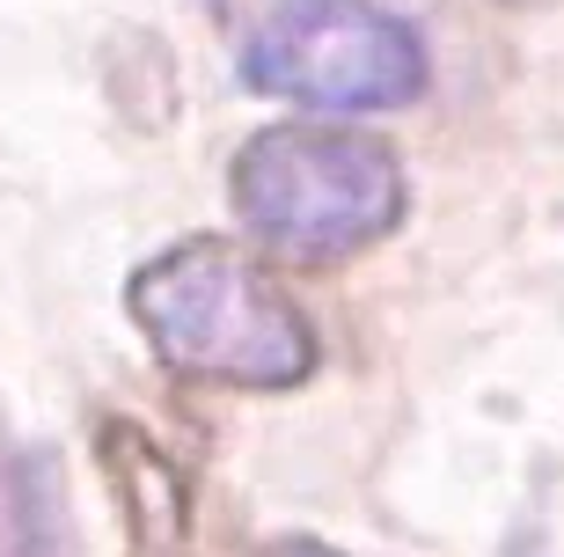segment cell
<instances>
[{
    "instance_id": "obj_8",
    "label": "cell",
    "mask_w": 564,
    "mask_h": 557,
    "mask_svg": "<svg viewBox=\"0 0 564 557\" xmlns=\"http://www.w3.org/2000/svg\"><path fill=\"white\" fill-rule=\"evenodd\" d=\"M499 8H557V0H499Z\"/></svg>"
},
{
    "instance_id": "obj_1",
    "label": "cell",
    "mask_w": 564,
    "mask_h": 557,
    "mask_svg": "<svg viewBox=\"0 0 564 557\" xmlns=\"http://www.w3.org/2000/svg\"><path fill=\"white\" fill-rule=\"evenodd\" d=\"M126 315L154 367L191 389L286 396L323 367L308 309L228 235H184L154 249L126 287Z\"/></svg>"
},
{
    "instance_id": "obj_3",
    "label": "cell",
    "mask_w": 564,
    "mask_h": 557,
    "mask_svg": "<svg viewBox=\"0 0 564 557\" xmlns=\"http://www.w3.org/2000/svg\"><path fill=\"white\" fill-rule=\"evenodd\" d=\"M242 82L279 104L359 118L419 104L433 66L419 30L375 0H279L242 38Z\"/></svg>"
},
{
    "instance_id": "obj_6",
    "label": "cell",
    "mask_w": 564,
    "mask_h": 557,
    "mask_svg": "<svg viewBox=\"0 0 564 557\" xmlns=\"http://www.w3.org/2000/svg\"><path fill=\"white\" fill-rule=\"evenodd\" d=\"M198 8H206L213 22H228V30H242V38H250V30H257L264 15H272L279 0H198Z\"/></svg>"
},
{
    "instance_id": "obj_5",
    "label": "cell",
    "mask_w": 564,
    "mask_h": 557,
    "mask_svg": "<svg viewBox=\"0 0 564 557\" xmlns=\"http://www.w3.org/2000/svg\"><path fill=\"white\" fill-rule=\"evenodd\" d=\"M0 557H82L59 462L15 440L8 411H0Z\"/></svg>"
},
{
    "instance_id": "obj_2",
    "label": "cell",
    "mask_w": 564,
    "mask_h": 557,
    "mask_svg": "<svg viewBox=\"0 0 564 557\" xmlns=\"http://www.w3.org/2000/svg\"><path fill=\"white\" fill-rule=\"evenodd\" d=\"M228 206L264 257L301 271L352 265L411 221V176L381 132L286 118L235 147Z\"/></svg>"
},
{
    "instance_id": "obj_7",
    "label": "cell",
    "mask_w": 564,
    "mask_h": 557,
    "mask_svg": "<svg viewBox=\"0 0 564 557\" xmlns=\"http://www.w3.org/2000/svg\"><path fill=\"white\" fill-rule=\"evenodd\" d=\"M272 557H345V550H330V543H315V536H293V543H279Z\"/></svg>"
},
{
    "instance_id": "obj_4",
    "label": "cell",
    "mask_w": 564,
    "mask_h": 557,
    "mask_svg": "<svg viewBox=\"0 0 564 557\" xmlns=\"http://www.w3.org/2000/svg\"><path fill=\"white\" fill-rule=\"evenodd\" d=\"M96 462H104V484L118 499V521H126V557H228L220 506L191 476V462H176L147 426L104 418Z\"/></svg>"
}]
</instances>
